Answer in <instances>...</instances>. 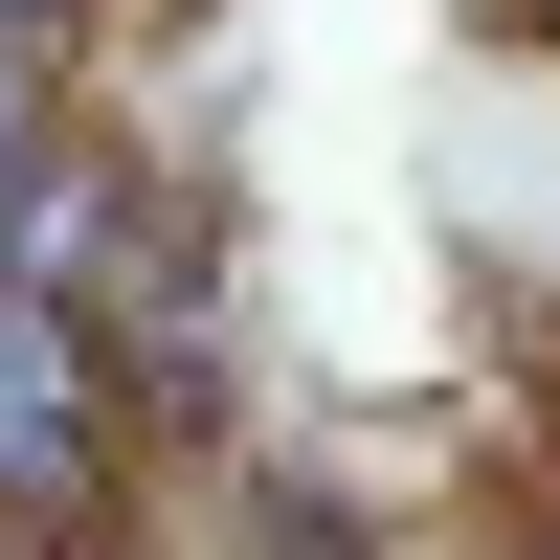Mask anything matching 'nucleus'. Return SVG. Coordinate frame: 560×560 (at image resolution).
I'll use <instances>...</instances> for the list:
<instances>
[{"label": "nucleus", "mask_w": 560, "mask_h": 560, "mask_svg": "<svg viewBox=\"0 0 560 560\" xmlns=\"http://www.w3.org/2000/svg\"><path fill=\"white\" fill-rule=\"evenodd\" d=\"M113 493V382H90V314L0 292V516H90Z\"/></svg>", "instance_id": "1"}, {"label": "nucleus", "mask_w": 560, "mask_h": 560, "mask_svg": "<svg viewBox=\"0 0 560 560\" xmlns=\"http://www.w3.org/2000/svg\"><path fill=\"white\" fill-rule=\"evenodd\" d=\"M0 45H45V68H68V0H0Z\"/></svg>", "instance_id": "3"}, {"label": "nucleus", "mask_w": 560, "mask_h": 560, "mask_svg": "<svg viewBox=\"0 0 560 560\" xmlns=\"http://www.w3.org/2000/svg\"><path fill=\"white\" fill-rule=\"evenodd\" d=\"M45 158H68V90H45V45H0V202H23Z\"/></svg>", "instance_id": "2"}]
</instances>
